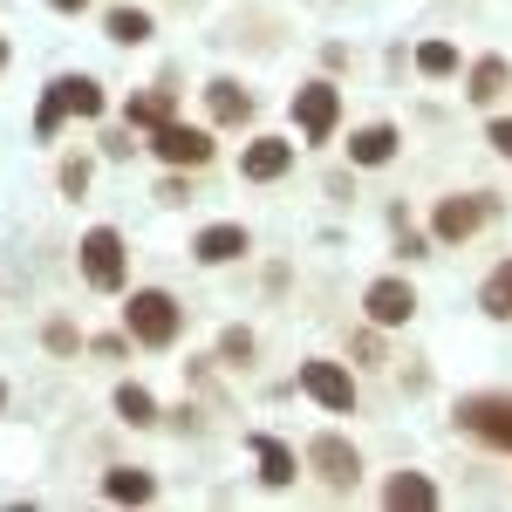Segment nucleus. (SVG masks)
<instances>
[{
  "instance_id": "nucleus-22",
  "label": "nucleus",
  "mask_w": 512,
  "mask_h": 512,
  "mask_svg": "<svg viewBox=\"0 0 512 512\" xmlns=\"http://www.w3.org/2000/svg\"><path fill=\"white\" fill-rule=\"evenodd\" d=\"M117 417L130 424V431H151V424H158V396L144 390V383H123L117 390Z\"/></svg>"
},
{
  "instance_id": "nucleus-27",
  "label": "nucleus",
  "mask_w": 512,
  "mask_h": 512,
  "mask_svg": "<svg viewBox=\"0 0 512 512\" xmlns=\"http://www.w3.org/2000/svg\"><path fill=\"white\" fill-rule=\"evenodd\" d=\"M55 178H62V192H69V198H82V192H89V158H62Z\"/></svg>"
},
{
  "instance_id": "nucleus-24",
  "label": "nucleus",
  "mask_w": 512,
  "mask_h": 512,
  "mask_svg": "<svg viewBox=\"0 0 512 512\" xmlns=\"http://www.w3.org/2000/svg\"><path fill=\"white\" fill-rule=\"evenodd\" d=\"M349 355L362 362V369H383V328H376V321H369V328H355V335H349Z\"/></svg>"
},
{
  "instance_id": "nucleus-28",
  "label": "nucleus",
  "mask_w": 512,
  "mask_h": 512,
  "mask_svg": "<svg viewBox=\"0 0 512 512\" xmlns=\"http://www.w3.org/2000/svg\"><path fill=\"white\" fill-rule=\"evenodd\" d=\"M137 151H144V144H137V130H130V123H123V130H110V137H103V158H137Z\"/></svg>"
},
{
  "instance_id": "nucleus-16",
  "label": "nucleus",
  "mask_w": 512,
  "mask_h": 512,
  "mask_svg": "<svg viewBox=\"0 0 512 512\" xmlns=\"http://www.w3.org/2000/svg\"><path fill=\"white\" fill-rule=\"evenodd\" d=\"M506 82H512V62H506V55H478V62H472V76H465V103L492 110V103L506 96Z\"/></svg>"
},
{
  "instance_id": "nucleus-6",
  "label": "nucleus",
  "mask_w": 512,
  "mask_h": 512,
  "mask_svg": "<svg viewBox=\"0 0 512 512\" xmlns=\"http://www.w3.org/2000/svg\"><path fill=\"white\" fill-rule=\"evenodd\" d=\"M144 151H158L171 171H205L219 144H212V130H205V123H178V117H171V123L151 130V144H144Z\"/></svg>"
},
{
  "instance_id": "nucleus-14",
  "label": "nucleus",
  "mask_w": 512,
  "mask_h": 512,
  "mask_svg": "<svg viewBox=\"0 0 512 512\" xmlns=\"http://www.w3.org/2000/svg\"><path fill=\"white\" fill-rule=\"evenodd\" d=\"M396 151H403V130H396V123H362V130L349 137V164H362V171L390 164Z\"/></svg>"
},
{
  "instance_id": "nucleus-3",
  "label": "nucleus",
  "mask_w": 512,
  "mask_h": 512,
  "mask_svg": "<svg viewBox=\"0 0 512 512\" xmlns=\"http://www.w3.org/2000/svg\"><path fill=\"white\" fill-rule=\"evenodd\" d=\"M82 260V280L96 287V294H123V280H130V246H123L117 226H89L76 246Z\"/></svg>"
},
{
  "instance_id": "nucleus-21",
  "label": "nucleus",
  "mask_w": 512,
  "mask_h": 512,
  "mask_svg": "<svg viewBox=\"0 0 512 512\" xmlns=\"http://www.w3.org/2000/svg\"><path fill=\"white\" fill-rule=\"evenodd\" d=\"M478 308H485L492 321H512V260H499L492 274L478 280Z\"/></svg>"
},
{
  "instance_id": "nucleus-10",
  "label": "nucleus",
  "mask_w": 512,
  "mask_h": 512,
  "mask_svg": "<svg viewBox=\"0 0 512 512\" xmlns=\"http://www.w3.org/2000/svg\"><path fill=\"white\" fill-rule=\"evenodd\" d=\"M362 315L376 321V328H410V321H417V287L403 274L369 280V287H362Z\"/></svg>"
},
{
  "instance_id": "nucleus-7",
  "label": "nucleus",
  "mask_w": 512,
  "mask_h": 512,
  "mask_svg": "<svg viewBox=\"0 0 512 512\" xmlns=\"http://www.w3.org/2000/svg\"><path fill=\"white\" fill-rule=\"evenodd\" d=\"M301 465H308L328 492H355V478H362V451H355L342 431H321L315 444H308V458H301Z\"/></svg>"
},
{
  "instance_id": "nucleus-9",
  "label": "nucleus",
  "mask_w": 512,
  "mask_h": 512,
  "mask_svg": "<svg viewBox=\"0 0 512 512\" xmlns=\"http://www.w3.org/2000/svg\"><path fill=\"white\" fill-rule=\"evenodd\" d=\"M335 123H342V89H335V82H301V89H294V130H301L308 144H328Z\"/></svg>"
},
{
  "instance_id": "nucleus-1",
  "label": "nucleus",
  "mask_w": 512,
  "mask_h": 512,
  "mask_svg": "<svg viewBox=\"0 0 512 512\" xmlns=\"http://www.w3.org/2000/svg\"><path fill=\"white\" fill-rule=\"evenodd\" d=\"M178 328H185V308H178L164 287H130V301H123V335H130V342H144V349H171Z\"/></svg>"
},
{
  "instance_id": "nucleus-4",
  "label": "nucleus",
  "mask_w": 512,
  "mask_h": 512,
  "mask_svg": "<svg viewBox=\"0 0 512 512\" xmlns=\"http://www.w3.org/2000/svg\"><path fill=\"white\" fill-rule=\"evenodd\" d=\"M492 212H499V198H492V192H451V198H437L431 239H444V246H465L472 233H485V226H492Z\"/></svg>"
},
{
  "instance_id": "nucleus-5",
  "label": "nucleus",
  "mask_w": 512,
  "mask_h": 512,
  "mask_svg": "<svg viewBox=\"0 0 512 512\" xmlns=\"http://www.w3.org/2000/svg\"><path fill=\"white\" fill-rule=\"evenodd\" d=\"M458 431H472L478 444L492 451H512V396L506 390H478V396H458Z\"/></svg>"
},
{
  "instance_id": "nucleus-32",
  "label": "nucleus",
  "mask_w": 512,
  "mask_h": 512,
  "mask_svg": "<svg viewBox=\"0 0 512 512\" xmlns=\"http://www.w3.org/2000/svg\"><path fill=\"white\" fill-rule=\"evenodd\" d=\"M48 7H55V14H82L89 0H48Z\"/></svg>"
},
{
  "instance_id": "nucleus-33",
  "label": "nucleus",
  "mask_w": 512,
  "mask_h": 512,
  "mask_svg": "<svg viewBox=\"0 0 512 512\" xmlns=\"http://www.w3.org/2000/svg\"><path fill=\"white\" fill-rule=\"evenodd\" d=\"M7 55H14V48H7V41H0V69H7Z\"/></svg>"
},
{
  "instance_id": "nucleus-8",
  "label": "nucleus",
  "mask_w": 512,
  "mask_h": 512,
  "mask_svg": "<svg viewBox=\"0 0 512 512\" xmlns=\"http://www.w3.org/2000/svg\"><path fill=\"white\" fill-rule=\"evenodd\" d=\"M294 383H301V390L315 396V403L328 410V417H355V376L342 369V362H328V355H308Z\"/></svg>"
},
{
  "instance_id": "nucleus-12",
  "label": "nucleus",
  "mask_w": 512,
  "mask_h": 512,
  "mask_svg": "<svg viewBox=\"0 0 512 512\" xmlns=\"http://www.w3.org/2000/svg\"><path fill=\"white\" fill-rule=\"evenodd\" d=\"M287 171H294V144H287V137H253V144L239 151V178H246V185H274Z\"/></svg>"
},
{
  "instance_id": "nucleus-23",
  "label": "nucleus",
  "mask_w": 512,
  "mask_h": 512,
  "mask_svg": "<svg viewBox=\"0 0 512 512\" xmlns=\"http://www.w3.org/2000/svg\"><path fill=\"white\" fill-rule=\"evenodd\" d=\"M417 69H424L431 82L458 76V48H451V41H424V48H417Z\"/></svg>"
},
{
  "instance_id": "nucleus-31",
  "label": "nucleus",
  "mask_w": 512,
  "mask_h": 512,
  "mask_svg": "<svg viewBox=\"0 0 512 512\" xmlns=\"http://www.w3.org/2000/svg\"><path fill=\"white\" fill-rule=\"evenodd\" d=\"M485 144H492L499 158H512V117H492V123H485Z\"/></svg>"
},
{
  "instance_id": "nucleus-13",
  "label": "nucleus",
  "mask_w": 512,
  "mask_h": 512,
  "mask_svg": "<svg viewBox=\"0 0 512 512\" xmlns=\"http://www.w3.org/2000/svg\"><path fill=\"white\" fill-rule=\"evenodd\" d=\"M253 465H260V485H267V492H287L294 478L308 472V465L294 458V444H280V437H253Z\"/></svg>"
},
{
  "instance_id": "nucleus-18",
  "label": "nucleus",
  "mask_w": 512,
  "mask_h": 512,
  "mask_svg": "<svg viewBox=\"0 0 512 512\" xmlns=\"http://www.w3.org/2000/svg\"><path fill=\"white\" fill-rule=\"evenodd\" d=\"M103 499H117V506H151V499H158V478L144 472V465H110V472H103Z\"/></svg>"
},
{
  "instance_id": "nucleus-25",
  "label": "nucleus",
  "mask_w": 512,
  "mask_h": 512,
  "mask_svg": "<svg viewBox=\"0 0 512 512\" xmlns=\"http://www.w3.org/2000/svg\"><path fill=\"white\" fill-rule=\"evenodd\" d=\"M219 362H253V328H226V335H219Z\"/></svg>"
},
{
  "instance_id": "nucleus-29",
  "label": "nucleus",
  "mask_w": 512,
  "mask_h": 512,
  "mask_svg": "<svg viewBox=\"0 0 512 512\" xmlns=\"http://www.w3.org/2000/svg\"><path fill=\"white\" fill-rule=\"evenodd\" d=\"M41 342H48V355H76L82 349V335L69 328V321H48V335H41Z\"/></svg>"
},
{
  "instance_id": "nucleus-17",
  "label": "nucleus",
  "mask_w": 512,
  "mask_h": 512,
  "mask_svg": "<svg viewBox=\"0 0 512 512\" xmlns=\"http://www.w3.org/2000/svg\"><path fill=\"white\" fill-rule=\"evenodd\" d=\"M205 110H212V123L239 130V123H253V96H246L233 76H212V82H205Z\"/></svg>"
},
{
  "instance_id": "nucleus-15",
  "label": "nucleus",
  "mask_w": 512,
  "mask_h": 512,
  "mask_svg": "<svg viewBox=\"0 0 512 512\" xmlns=\"http://www.w3.org/2000/svg\"><path fill=\"white\" fill-rule=\"evenodd\" d=\"M383 506H390V512H431V506H444V492H437L424 472H390Z\"/></svg>"
},
{
  "instance_id": "nucleus-20",
  "label": "nucleus",
  "mask_w": 512,
  "mask_h": 512,
  "mask_svg": "<svg viewBox=\"0 0 512 512\" xmlns=\"http://www.w3.org/2000/svg\"><path fill=\"white\" fill-rule=\"evenodd\" d=\"M103 35L117 41V48H144V41H151V14H144V7H110V14H103Z\"/></svg>"
},
{
  "instance_id": "nucleus-11",
  "label": "nucleus",
  "mask_w": 512,
  "mask_h": 512,
  "mask_svg": "<svg viewBox=\"0 0 512 512\" xmlns=\"http://www.w3.org/2000/svg\"><path fill=\"white\" fill-rule=\"evenodd\" d=\"M246 253H253V233H246L239 219H219V226H205V233L192 239L198 267H233V260H246Z\"/></svg>"
},
{
  "instance_id": "nucleus-2",
  "label": "nucleus",
  "mask_w": 512,
  "mask_h": 512,
  "mask_svg": "<svg viewBox=\"0 0 512 512\" xmlns=\"http://www.w3.org/2000/svg\"><path fill=\"white\" fill-rule=\"evenodd\" d=\"M103 110H110V96H103V82H96V76H55V82H48V96H41V110H35V137L48 144L69 117H103Z\"/></svg>"
},
{
  "instance_id": "nucleus-19",
  "label": "nucleus",
  "mask_w": 512,
  "mask_h": 512,
  "mask_svg": "<svg viewBox=\"0 0 512 512\" xmlns=\"http://www.w3.org/2000/svg\"><path fill=\"white\" fill-rule=\"evenodd\" d=\"M178 117V96H171V89H144V96H130V103H123V123H130V130H158V123H171Z\"/></svg>"
},
{
  "instance_id": "nucleus-26",
  "label": "nucleus",
  "mask_w": 512,
  "mask_h": 512,
  "mask_svg": "<svg viewBox=\"0 0 512 512\" xmlns=\"http://www.w3.org/2000/svg\"><path fill=\"white\" fill-rule=\"evenodd\" d=\"M396 253H403V260H431V239L410 233V219H403V212H396Z\"/></svg>"
},
{
  "instance_id": "nucleus-30",
  "label": "nucleus",
  "mask_w": 512,
  "mask_h": 512,
  "mask_svg": "<svg viewBox=\"0 0 512 512\" xmlns=\"http://www.w3.org/2000/svg\"><path fill=\"white\" fill-rule=\"evenodd\" d=\"M185 198H192V178H185V171H171V178L158 185V205H185Z\"/></svg>"
}]
</instances>
